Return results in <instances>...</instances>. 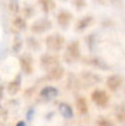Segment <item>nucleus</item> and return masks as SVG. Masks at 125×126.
<instances>
[{"label":"nucleus","instance_id":"4468645a","mask_svg":"<svg viewBox=\"0 0 125 126\" xmlns=\"http://www.w3.org/2000/svg\"><path fill=\"white\" fill-rule=\"evenodd\" d=\"M59 111H60V114H61L64 118H66V119H71V118L74 116L72 108H71L69 104H66V103H61V104L59 105Z\"/></svg>","mask_w":125,"mask_h":126},{"label":"nucleus","instance_id":"f03ea898","mask_svg":"<svg viewBox=\"0 0 125 126\" xmlns=\"http://www.w3.org/2000/svg\"><path fill=\"white\" fill-rule=\"evenodd\" d=\"M80 58V44L77 41L71 42L64 53V60L66 63H75Z\"/></svg>","mask_w":125,"mask_h":126},{"label":"nucleus","instance_id":"f3484780","mask_svg":"<svg viewBox=\"0 0 125 126\" xmlns=\"http://www.w3.org/2000/svg\"><path fill=\"white\" fill-rule=\"evenodd\" d=\"M14 25L18 28V30H25L26 28V26H27V23L25 22V20L23 18H21V17H16L15 18V21H14Z\"/></svg>","mask_w":125,"mask_h":126},{"label":"nucleus","instance_id":"9b49d317","mask_svg":"<svg viewBox=\"0 0 125 126\" xmlns=\"http://www.w3.org/2000/svg\"><path fill=\"white\" fill-rule=\"evenodd\" d=\"M64 71H65V70H64L63 66H58V67H55L54 70H52L50 72H48V79H50V80H53V81H58V80L63 79Z\"/></svg>","mask_w":125,"mask_h":126},{"label":"nucleus","instance_id":"ddd939ff","mask_svg":"<svg viewBox=\"0 0 125 126\" xmlns=\"http://www.w3.org/2000/svg\"><path fill=\"white\" fill-rule=\"evenodd\" d=\"M81 77H82V81H85L88 86L96 84L97 82H99V80H101L99 76H97V75H94L92 72H83L82 75H81Z\"/></svg>","mask_w":125,"mask_h":126},{"label":"nucleus","instance_id":"2eb2a0df","mask_svg":"<svg viewBox=\"0 0 125 126\" xmlns=\"http://www.w3.org/2000/svg\"><path fill=\"white\" fill-rule=\"evenodd\" d=\"M92 22V17L91 16H86L83 17L82 20L79 21V23L76 25V31H82V30H86Z\"/></svg>","mask_w":125,"mask_h":126},{"label":"nucleus","instance_id":"9d476101","mask_svg":"<svg viewBox=\"0 0 125 126\" xmlns=\"http://www.w3.org/2000/svg\"><path fill=\"white\" fill-rule=\"evenodd\" d=\"M20 87H21V77L17 76L14 81H11V82L9 83V86H7V93H9L10 95H15V94L18 93Z\"/></svg>","mask_w":125,"mask_h":126},{"label":"nucleus","instance_id":"39448f33","mask_svg":"<svg viewBox=\"0 0 125 126\" xmlns=\"http://www.w3.org/2000/svg\"><path fill=\"white\" fill-rule=\"evenodd\" d=\"M91 99L98 107H106L109 103V95L103 89H96V91H93L92 94H91Z\"/></svg>","mask_w":125,"mask_h":126},{"label":"nucleus","instance_id":"6e6552de","mask_svg":"<svg viewBox=\"0 0 125 126\" xmlns=\"http://www.w3.org/2000/svg\"><path fill=\"white\" fill-rule=\"evenodd\" d=\"M123 83V80H122V77L120 76H118V75H112V76H109L108 79H107V87L110 89V91H113V92H115L120 86Z\"/></svg>","mask_w":125,"mask_h":126},{"label":"nucleus","instance_id":"f8f14e48","mask_svg":"<svg viewBox=\"0 0 125 126\" xmlns=\"http://www.w3.org/2000/svg\"><path fill=\"white\" fill-rule=\"evenodd\" d=\"M38 4L41 6L42 11H44L45 14L53 11L55 9V1L54 0H38Z\"/></svg>","mask_w":125,"mask_h":126},{"label":"nucleus","instance_id":"6ab92c4d","mask_svg":"<svg viewBox=\"0 0 125 126\" xmlns=\"http://www.w3.org/2000/svg\"><path fill=\"white\" fill-rule=\"evenodd\" d=\"M76 105H77V108L81 110V113H85V111L87 110V103H86V100H85L83 98L77 99V102H76Z\"/></svg>","mask_w":125,"mask_h":126},{"label":"nucleus","instance_id":"f257e3e1","mask_svg":"<svg viewBox=\"0 0 125 126\" xmlns=\"http://www.w3.org/2000/svg\"><path fill=\"white\" fill-rule=\"evenodd\" d=\"M64 43H65L64 37L61 34H59V33L49 34L45 38V45L52 51H59V50H61L63 47H64Z\"/></svg>","mask_w":125,"mask_h":126},{"label":"nucleus","instance_id":"423d86ee","mask_svg":"<svg viewBox=\"0 0 125 126\" xmlns=\"http://www.w3.org/2000/svg\"><path fill=\"white\" fill-rule=\"evenodd\" d=\"M71 20H72V14L69 12V11H65V10H61V11L58 14V16H56L58 25H59L60 27H63V28H66V27L70 25Z\"/></svg>","mask_w":125,"mask_h":126},{"label":"nucleus","instance_id":"1a4fd4ad","mask_svg":"<svg viewBox=\"0 0 125 126\" xmlns=\"http://www.w3.org/2000/svg\"><path fill=\"white\" fill-rule=\"evenodd\" d=\"M58 94H59L58 89L55 87H52V86H47L41 91V97L45 98V99H49V100L56 98Z\"/></svg>","mask_w":125,"mask_h":126},{"label":"nucleus","instance_id":"aec40b11","mask_svg":"<svg viewBox=\"0 0 125 126\" xmlns=\"http://www.w3.org/2000/svg\"><path fill=\"white\" fill-rule=\"evenodd\" d=\"M16 126H26V124H25L23 121H20V123H17V125Z\"/></svg>","mask_w":125,"mask_h":126},{"label":"nucleus","instance_id":"dca6fc26","mask_svg":"<svg viewBox=\"0 0 125 126\" xmlns=\"http://www.w3.org/2000/svg\"><path fill=\"white\" fill-rule=\"evenodd\" d=\"M9 9L12 14H17L18 10H20V6H18V0H10L9 1Z\"/></svg>","mask_w":125,"mask_h":126},{"label":"nucleus","instance_id":"a211bd4d","mask_svg":"<svg viewBox=\"0 0 125 126\" xmlns=\"http://www.w3.org/2000/svg\"><path fill=\"white\" fill-rule=\"evenodd\" d=\"M27 45H28V48L31 50H38L39 49V43L37 42L36 39H33V38H28L27 39Z\"/></svg>","mask_w":125,"mask_h":126},{"label":"nucleus","instance_id":"20e7f679","mask_svg":"<svg viewBox=\"0 0 125 126\" xmlns=\"http://www.w3.org/2000/svg\"><path fill=\"white\" fill-rule=\"evenodd\" d=\"M31 31L35 33V34H42L44 32H47L48 30L52 28V22L47 18H39L37 21H35L32 25H31Z\"/></svg>","mask_w":125,"mask_h":126},{"label":"nucleus","instance_id":"7ed1b4c3","mask_svg":"<svg viewBox=\"0 0 125 126\" xmlns=\"http://www.w3.org/2000/svg\"><path fill=\"white\" fill-rule=\"evenodd\" d=\"M60 66L59 65V58L53 55V54H44L41 58V67L47 71L50 72L52 70H54L55 67Z\"/></svg>","mask_w":125,"mask_h":126},{"label":"nucleus","instance_id":"0eeeda50","mask_svg":"<svg viewBox=\"0 0 125 126\" xmlns=\"http://www.w3.org/2000/svg\"><path fill=\"white\" fill-rule=\"evenodd\" d=\"M20 63H21V67L22 70L25 71V74H32L33 71V63H32V58L26 54V55H22L21 59H20Z\"/></svg>","mask_w":125,"mask_h":126}]
</instances>
